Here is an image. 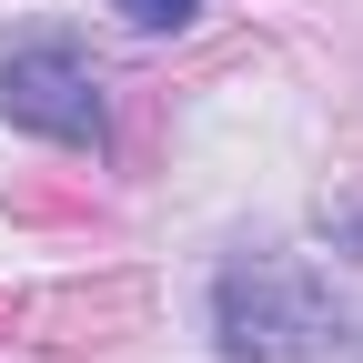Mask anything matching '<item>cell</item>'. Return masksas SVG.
Here are the masks:
<instances>
[{"instance_id": "1", "label": "cell", "mask_w": 363, "mask_h": 363, "mask_svg": "<svg viewBox=\"0 0 363 363\" xmlns=\"http://www.w3.org/2000/svg\"><path fill=\"white\" fill-rule=\"evenodd\" d=\"M212 333H222V363H303L333 333V303L293 262H233L212 283Z\"/></svg>"}, {"instance_id": "2", "label": "cell", "mask_w": 363, "mask_h": 363, "mask_svg": "<svg viewBox=\"0 0 363 363\" xmlns=\"http://www.w3.org/2000/svg\"><path fill=\"white\" fill-rule=\"evenodd\" d=\"M0 111L51 131V142H101V71L71 40H11L0 51Z\"/></svg>"}, {"instance_id": "3", "label": "cell", "mask_w": 363, "mask_h": 363, "mask_svg": "<svg viewBox=\"0 0 363 363\" xmlns=\"http://www.w3.org/2000/svg\"><path fill=\"white\" fill-rule=\"evenodd\" d=\"M111 11H121L131 30H182V21L202 11V0H111Z\"/></svg>"}]
</instances>
